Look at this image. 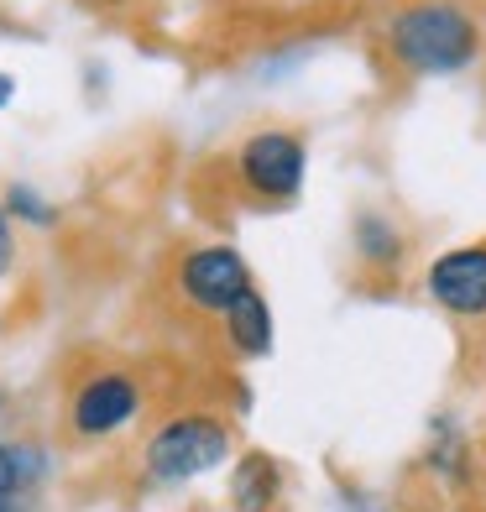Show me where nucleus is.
I'll use <instances>...</instances> for the list:
<instances>
[{"mask_svg":"<svg viewBox=\"0 0 486 512\" xmlns=\"http://www.w3.org/2000/svg\"><path fill=\"white\" fill-rule=\"evenodd\" d=\"M387 48L408 74H460L481 53V27L460 0H413L392 11Z\"/></svg>","mask_w":486,"mask_h":512,"instance_id":"obj_1","label":"nucleus"},{"mask_svg":"<svg viewBox=\"0 0 486 512\" xmlns=\"http://www.w3.org/2000/svg\"><path fill=\"white\" fill-rule=\"evenodd\" d=\"M230 455V429L210 413H178L147 439V476L152 481H194Z\"/></svg>","mask_w":486,"mask_h":512,"instance_id":"obj_2","label":"nucleus"},{"mask_svg":"<svg viewBox=\"0 0 486 512\" xmlns=\"http://www.w3.org/2000/svg\"><path fill=\"white\" fill-rule=\"evenodd\" d=\"M236 173L246 183L251 199L262 204H288L298 199V189H304V173H309V152H304V136L298 131H251L241 152H236Z\"/></svg>","mask_w":486,"mask_h":512,"instance_id":"obj_3","label":"nucleus"},{"mask_svg":"<svg viewBox=\"0 0 486 512\" xmlns=\"http://www.w3.org/2000/svg\"><path fill=\"white\" fill-rule=\"evenodd\" d=\"M251 288L257 283H251V267H246V256L236 246H194L178 262V293L204 314L225 319Z\"/></svg>","mask_w":486,"mask_h":512,"instance_id":"obj_4","label":"nucleus"},{"mask_svg":"<svg viewBox=\"0 0 486 512\" xmlns=\"http://www.w3.org/2000/svg\"><path fill=\"white\" fill-rule=\"evenodd\" d=\"M424 288L450 319H486V246H455L434 256L424 272Z\"/></svg>","mask_w":486,"mask_h":512,"instance_id":"obj_5","label":"nucleus"},{"mask_svg":"<svg viewBox=\"0 0 486 512\" xmlns=\"http://www.w3.org/2000/svg\"><path fill=\"white\" fill-rule=\"evenodd\" d=\"M136 408H142V387H136L126 371H100L74 392V408H68V424L79 439H105L115 429H126Z\"/></svg>","mask_w":486,"mask_h":512,"instance_id":"obj_6","label":"nucleus"},{"mask_svg":"<svg viewBox=\"0 0 486 512\" xmlns=\"http://www.w3.org/2000/svg\"><path fill=\"white\" fill-rule=\"evenodd\" d=\"M277 497H283V465H277L267 450H246L230 471V502L236 512H272Z\"/></svg>","mask_w":486,"mask_h":512,"instance_id":"obj_7","label":"nucleus"},{"mask_svg":"<svg viewBox=\"0 0 486 512\" xmlns=\"http://www.w3.org/2000/svg\"><path fill=\"white\" fill-rule=\"evenodd\" d=\"M225 340H230V351L246 356V361H262L272 351V304L251 288L236 309L225 314Z\"/></svg>","mask_w":486,"mask_h":512,"instance_id":"obj_8","label":"nucleus"},{"mask_svg":"<svg viewBox=\"0 0 486 512\" xmlns=\"http://www.w3.org/2000/svg\"><path fill=\"white\" fill-rule=\"evenodd\" d=\"M42 476H48V455L37 445H27V439H0V502L32 492Z\"/></svg>","mask_w":486,"mask_h":512,"instance_id":"obj_9","label":"nucleus"},{"mask_svg":"<svg viewBox=\"0 0 486 512\" xmlns=\"http://www.w3.org/2000/svg\"><path fill=\"white\" fill-rule=\"evenodd\" d=\"M356 251L366 267H398L403 262V230H392L382 215H361L356 220Z\"/></svg>","mask_w":486,"mask_h":512,"instance_id":"obj_10","label":"nucleus"},{"mask_svg":"<svg viewBox=\"0 0 486 512\" xmlns=\"http://www.w3.org/2000/svg\"><path fill=\"white\" fill-rule=\"evenodd\" d=\"M11 209H16V215H27L32 225H53V209L42 204L32 189H16V194H11Z\"/></svg>","mask_w":486,"mask_h":512,"instance_id":"obj_11","label":"nucleus"},{"mask_svg":"<svg viewBox=\"0 0 486 512\" xmlns=\"http://www.w3.org/2000/svg\"><path fill=\"white\" fill-rule=\"evenodd\" d=\"M11 256H16V241H11V220H6V209H0V272L11 267Z\"/></svg>","mask_w":486,"mask_h":512,"instance_id":"obj_12","label":"nucleus"},{"mask_svg":"<svg viewBox=\"0 0 486 512\" xmlns=\"http://www.w3.org/2000/svg\"><path fill=\"white\" fill-rule=\"evenodd\" d=\"M11 95H16V84H11V74H0V105H11Z\"/></svg>","mask_w":486,"mask_h":512,"instance_id":"obj_13","label":"nucleus"},{"mask_svg":"<svg viewBox=\"0 0 486 512\" xmlns=\"http://www.w3.org/2000/svg\"><path fill=\"white\" fill-rule=\"evenodd\" d=\"M0 512H11V502H0Z\"/></svg>","mask_w":486,"mask_h":512,"instance_id":"obj_14","label":"nucleus"}]
</instances>
